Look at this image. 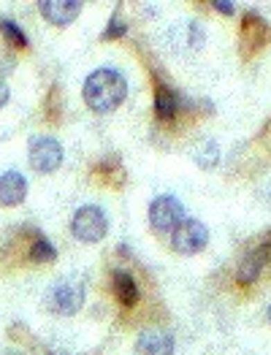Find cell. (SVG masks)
Instances as JSON below:
<instances>
[{"label":"cell","instance_id":"obj_15","mask_svg":"<svg viewBox=\"0 0 271 355\" xmlns=\"http://www.w3.org/2000/svg\"><path fill=\"white\" fill-rule=\"evenodd\" d=\"M30 255H33V261L44 263V261H55V258H58V250H55V247H52L46 239H38V241L33 244Z\"/></svg>","mask_w":271,"mask_h":355},{"label":"cell","instance_id":"obj_10","mask_svg":"<svg viewBox=\"0 0 271 355\" xmlns=\"http://www.w3.org/2000/svg\"><path fill=\"white\" fill-rule=\"evenodd\" d=\"M114 291H117V298H120L125 306H133V304L139 301V288H136L133 277L125 274V271H117V274H114Z\"/></svg>","mask_w":271,"mask_h":355},{"label":"cell","instance_id":"obj_12","mask_svg":"<svg viewBox=\"0 0 271 355\" xmlns=\"http://www.w3.org/2000/svg\"><path fill=\"white\" fill-rule=\"evenodd\" d=\"M266 263V252H258V255H252V258H247L239 268V282L241 285H247V282H255L258 279V274H261V268Z\"/></svg>","mask_w":271,"mask_h":355},{"label":"cell","instance_id":"obj_9","mask_svg":"<svg viewBox=\"0 0 271 355\" xmlns=\"http://www.w3.org/2000/svg\"><path fill=\"white\" fill-rule=\"evenodd\" d=\"M136 355H174V336L166 331H147L136 339Z\"/></svg>","mask_w":271,"mask_h":355},{"label":"cell","instance_id":"obj_19","mask_svg":"<svg viewBox=\"0 0 271 355\" xmlns=\"http://www.w3.org/2000/svg\"><path fill=\"white\" fill-rule=\"evenodd\" d=\"M269 320H271V306H269Z\"/></svg>","mask_w":271,"mask_h":355},{"label":"cell","instance_id":"obj_14","mask_svg":"<svg viewBox=\"0 0 271 355\" xmlns=\"http://www.w3.org/2000/svg\"><path fill=\"white\" fill-rule=\"evenodd\" d=\"M0 28H3V35H6V41L11 46H17V49H25L28 46V35L17 28L11 19H0Z\"/></svg>","mask_w":271,"mask_h":355},{"label":"cell","instance_id":"obj_3","mask_svg":"<svg viewBox=\"0 0 271 355\" xmlns=\"http://www.w3.org/2000/svg\"><path fill=\"white\" fill-rule=\"evenodd\" d=\"M71 231L79 241H100L109 231V220L103 214L100 207H82L73 214V223H71Z\"/></svg>","mask_w":271,"mask_h":355},{"label":"cell","instance_id":"obj_2","mask_svg":"<svg viewBox=\"0 0 271 355\" xmlns=\"http://www.w3.org/2000/svg\"><path fill=\"white\" fill-rule=\"evenodd\" d=\"M150 223L157 234H174L184 223V207L174 196H160L150 207Z\"/></svg>","mask_w":271,"mask_h":355},{"label":"cell","instance_id":"obj_17","mask_svg":"<svg viewBox=\"0 0 271 355\" xmlns=\"http://www.w3.org/2000/svg\"><path fill=\"white\" fill-rule=\"evenodd\" d=\"M214 8L222 11V14H234V3H222V0H214Z\"/></svg>","mask_w":271,"mask_h":355},{"label":"cell","instance_id":"obj_18","mask_svg":"<svg viewBox=\"0 0 271 355\" xmlns=\"http://www.w3.org/2000/svg\"><path fill=\"white\" fill-rule=\"evenodd\" d=\"M6 103H8V87H6L3 82H0V109H3Z\"/></svg>","mask_w":271,"mask_h":355},{"label":"cell","instance_id":"obj_5","mask_svg":"<svg viewBox=\"0 0 271 355\" xmlns=\"http://www.w3.org/2000/svg\"><path fill=\"white\" fill-rule=\"evenodd\" d=\"M62 163V147L58 139L49 136H38L30 141V166L41 174H52L58 171Z\"/></svg>","mask_w":271,"mask_h":355},{"label":"cell","instance_id":"obj_6","mask_svg":"<svg viewBox=\"0 0 271 355\" xmlns=\"http://www.w3.org/2000/svg\"><path fill=\"white\" fill-rule=\"evenodd\" d=\"M82 304H85V285L73 282V279L58 282L49 293V306L58 315H76L82 309Z\"/></svg>","mask_w":271,"mask_h":355},{"label":"cell","instance_id":"obj_4","mask_svg":"<svg viewBox=\"0 0 271 355\" xmlns=\"http://www.w3.org/2000/svg\"><path fill=\"white\" fill-rule=\"evenodd\" d=\"M207 241H209L207 225L198 223V220H187V217H184V223H182L180 228L171 234V244H174V250L182 252V255H195V252H201V250L207 247Z\"/></svg>","mask_w":271,"mask_h":355},{"label":"cell","instance_id":"obj_8","mask_svg":"<svg viewBox=\"0 0 271 355\" xmlns=\"http://www.w3.org/2000/svg\"><path fill=\"white\" fill-rule=\"evenodd\" d=\"M28 196V182L19 171H6L0 177V207H19Z\"/></svg>","mask_w":271,"mask_h":355},{"label":"cell","instance_id":"obj_11","mask_svg":"<svg viewBox=\"0 0 271 355\" xmlns=\"http://www.w3.org/2000/svg\"><path fill=\"white\" fill-rule=\"evenodd\" d=\"M155 112H157L160 119H174V114L180 112V98L171 89L160 87L157 89V98H155Z\"/></svg>","mask_w":271,"mask_h":355},{"label":"cell","instance_id":"obj_16","mask_svg":"<svg viewBox=\"0 0 271 355\" xmlns=\"http://www.w3.org/2000/svg\"><path fill=\"white\" fill-rule=\"evenodd\" d=\"M125 33V25H117V19H112V25H109V30H106V38H117V35H122Z\"/></svg>","mask_w":271,"mask_h":355},{"label":"cell","instance_id":"obj_1","mask_svg":"<svg viewBox=\"0 0 271 355\" xmlns=\"http://www.w3.org/2000/svg\"><path fill=\"white\" fill-rule=\"evenodd\" d=\"M125 95H128V82L114 68H100V71L90 73L85 82V101L98 114L114 112L125 101Z\"/></svg>","mask_w":271,"mask_h":355},{"label":"cell","instance_id":"obj_7","mask_svg":"<svg viewBox=\"0 0 271 355\" xmlns=\"http://www.w3.org/2000/svg\"><path fill=\"white\" fill-rule=\"evenodd\" d=\"M38 8L52 25H68L79 17L82 3H76V0H41Z\"/></svg>","mask_w":271,"mask_h":355},{"label":"cell","instance_id":"obj_13","mask_svg":"<svg viewBox=\"0 0 271 355\" xmlns=\"http://www.w3.org/2000/svg\"><path fill=\"white\" fill-rule=\"evenodd\" d=\"M193 157H195V163L201 168H211L220 160V149H217L214 141H204V144H198V149L193 152Z\"/></svg>","mask_w":271,"mask_h":355}]
</instances>
